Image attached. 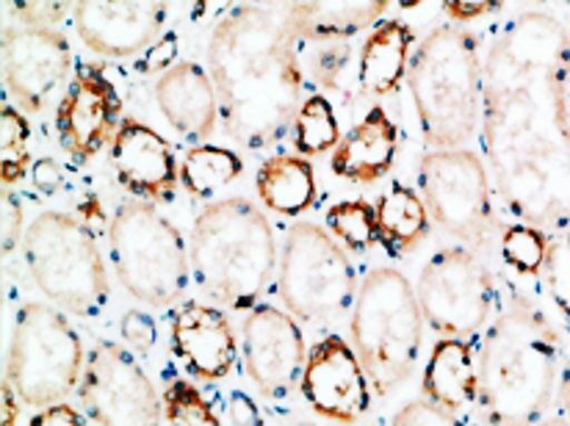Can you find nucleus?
<instances>
[{
	"label": "nucleus",
	"mask_w": 570,
	"mask_h": 426,
	"mask_svg": "<svg viewBox=\"0 0 570 426\" xmlns=\"http://www.w3.org/2000/svg\"><path fill=\"white\" fill-rule=\"evenodd\" d=\"M156 100L167 122L191 145L199 147V141L214 133L219 117L216 87L194 61H180L158 78Z\"/></svg>",
	"instance_id": "obj_21"
},
{
	"label": "nucleus",
	"mask_w": 570,
	"mask_h": 426,
	"mask_svg": "<svg viewBox=\"0 0 570 426\" xmlns=\"http://www.w3.org/2000/svg\"><path fill=\"white\" fill-rule=\"evenodd\" d=\"M261 202L281 216H299L316 202V172L302 156H275L261 164L255 175Z\"/></svg>",
	"instance_id": "obj_26"
},
{
	"label": "nucleus",
	"mask_w": 570,
	"mask_h": 426,
	"mask_svg": "<svg viewBox=\"0 0 570 426\" xmlns=\"http://www.w3.org/2000/svg\"><path fill=\"white\" fill-rule=\"evenodd\" d=\"M173 351L189 368L191 377L216 383L227 377L236 363V335L222 310L208 305H184L173 319Z\"/></svg>",
	"instance_id": "obj_20"
},
{
	"label": "nucleus",
	"mask_w": 570,
	"mask_h": 426,
	"mask_svg": "<svg viewBox=\"0 0 570 426\" xmlns=\"http://www.w3.org/2000/svg\"><path fill=\"white\" fill-rule=\"evenodd\" d=\"M291 128H294V150L302 158L335 150L341 141L338 117H335L333 106L324 95H311L307 100H302Z\"/></svg>",
	"instance_id": "obj_29"
},
{
	"label": "nucleus",
	"mask_w": 570,
	"mask_h": 426,
	"mask_svg": "<svg viewBox=\"0 0 570 426\" xmlns=\"http://www.w3.org/2000/svg\"><path fill=\"white\" fill-rule=\"evenodd\" d=\"M28 271L39 291L70 314L92 319L108 303V275L92 230L72 216L48 211L22 238Z\"/></svg>",
	"instance_id": "obj_7"
},
{
	"label": "nucleus",
	"mask_w": 570,
	"mask_h": 426,
	"mask_svg": "<svg viewBox=\"0 0 570 426\" xmlns=\"http://www.w3.org/2000/svg\"><path fill=\"white\" fill-rule=\"evenodd\" d=\"M114 175L130 195L169 202L180 186V169L169 141L139 119H122L111 141Z\"/></svg>",
	"instance_id": "obj_18"
},
{
	"label": "nucleus",
	"mask_w": 570,
	"mask_h": 426,
	"mask_svg": "<svg viewBox=\"0 0 570 426\" xmlns=\"http://www.w3.org/2000/svg\"><path fill=\"white\" fill-rule=\"evenodd\" d=\"M410 95L432 150H463L482 117L479 42L458 22L435 28L407 67Z\"/></svg>",
	"instance_id": "obj_5"
},
{
	"label": "nucleus",
	"mask_w": 570,
	"mask_h": 426,
	"mask_svg": "<svg viewBox=\"0 0 570 426\" xmlns=\"http://www.w3.org/2000/svg\"><path fill=\"white\" fill-rule=\"evenodd\" d=\"M557 399H560L562 416L570 422V355L566 357V366H562V377H560V388H557Z\"/></svg>",
	"instance_id": "obj_46"
},
{
	"label": "nucleus",
	"mask_w": 570,
	"mask_h": 426,
	"mask_svg": "<svg viewBox=\"0 0 570 426\" xmlns=\"http://www.w3.org/2000/svg\"><path fill=\"white\" fill-rule=\"evenodd\" d=\"M70 42L59 28L9 22L3 28V78L28 113L45 111L70 76Z\"/></svg>",
	"instance_id": "obj_14"
},
{
	"label": "nucleus",
	"mask_w": 570,
	"mask_h": 426,
	"mask_svg": "<svg viewBox=\"0 0 570 426\" xmlns=\"http://www.w3.org/2000/svg\"><path fill=\"white\" fill-rule=\"evenodd\" d=\"M122 338L128 340L130 349L136 351H150L153 346H156V338H158V329H156V321L150 319V316L145 314H125L122 319Z\"/></svg>",
	"instance_id": "obj_37"
},
{
	"label": "nucleus",
	"mask_w": 570,
	"mask_h": 426,
	"mask_svg": "<svg viewBox=\"0 0 570 426\" xmlns=\"http://www.w3.org/2000/svg\"><path fill=\"white\" fill-rule=\"evenodd\" d=\"M357 277L350 255L324 227L296 221L283 244L277 294L291 316L307 324H327L344 316L355 299Z\"/></svg>",
	"instance_id": "obj_10"
},
{
	"label": "nucleus",
	"mask_w": 570,
	"mask_h": 426,
	"mask_svg": "<svg viewBox=\"0 0 570 426\" xmlns=\"http://www.w3.org/2000/svg\"><path fill=\"white\" fill-rule=\"evenodd\" d=\"M419 189L432 219L474 252L490 249L495 232L484 164L471 150H432L421 158Z\"/></svg>",
	"instance_id": "obj_11"
},
{
	"label": "nucleus",
	"mask_w": 570,
	"mask_h": 426,
	"mask_svg": "<svg viewBox=\"0 0 570 426\" xmlns=\"http://www.w3.org/2000/svg\"><path fill=\"white\" fill-rule=\"evenodd\" d=\"M28 426H87V422H83L76 407L67 405V402H59V405L42 407Z\"/></svg>",
	"instance_id": "obj_42"
},
{
	"label": "nucleus",
	"mask_w": 570,
	"mask_h": 426,
	"mask_svg": "<svg viewBox=\"0 0 570 426\" xmlns=\"http://www.w3.org/2000/svg\"><path fill=\"white\" fill-rule=\"evenodd\" d=\"M122 100L100 65H81L67 95L56 108V133L65 152L76 161L95 158L122 125Z\"/></svg>",
	"instance_id": "obj_15"
},
{
	"label": "nucleus",
	"mask_w": 570,
	"mask_h": 426,
	"mask_svg": "<svg viewBox=\"0 0 570 426\" xmlns=\"http://www.w3.org/2000/svg\"><path fill=\"white\" fill-rule=\"evenodd\" d=\"M28 139H31V128H28L26 117L11 106H3V113H0V178H3L6 189L28 172V164H31Z\"/></svg>",
	"instance_id": "obj_32"
},
{
	"label": "nucleus",
	"mask_w": 570,
	"mask_h": 426,
	"mask_svg": "<svg viewBox=\"0 0 570 426\" xmlns=\"http://www.w3.org/2000/svg\"><path fill=\"white\" fill-rule=\"evenodd\" d=\"M78 396L100 426H164L150 377L119 344H97L89 351Z\"/></svg>",
	"instance_id": "obj_13"
},
{
	"label": "nucleus",
	"mask_w": 570,
	"mask_h": 426,
	"mask_svg": "<svg viewBox=\"0 0 570 426\" xmlns=\"http://www.w3.org/2000/svg\"><path fill=\"white\" fill-rule=\"evenodd\" d=\"M543 283L551 303L570 321V232H551Z\"/></svg>",
	"instance_id": "obj_34"
},
{
	"label": "nucleus",
	"mask_w": 570,
	"mask_h": 426,
	"mask_svg": "<svg viewBox=\"0 0 570 426\" xmlns=\"http://www.w3.org/2000/svg\"><path fill=\"white\" fill-rule=\"evenodd\" d=\"M227 416H230L233 426H264L258 405L247 394H238V390L227 402Z\"/></svg>",
	"instance_id": "obj_43"
},
{
	"label": "nucleus",
	"mask_w": 570,
	"mask_h": 426,
	"mask_svg": "<svg viewBox=\"0 0 570 426\" xmlns=\"http://www.w3.org/2000/svg\"><path fill=\"white\" fill-rule=\"evenodd\" d=\"M9 14L22 26L53 28L56 22L65 20L67 3H9Z\"/></svg>",
	"instance_id": "obj_36"
},
{
	"label": "nucleus",
	"mask_w": 570,
	"mask_h": 426,
	"mask_svg": "<svg viewBox=\"0 0 570 426\" xmlns=\"http://www.w3.org/2000/svg\"><path fill=\"white\" fill-rule=\"evenodd\" d=\"M244 366L249 379L269 399L294 394L305 371V340L296 321L281 308L258 305L244 319Z\"/></svg>",
	"instance_id": "obj_17"
},
{
	"label": "nucleus",
	"mask_w": 570,
	"mask_h": 426,
	"mask_svg": "<svg viewBox=\"0 0 570 426\" xmlns=\"http://www.w3.org/2000/svg\"><path fill=\"white\" fill-rule=\"evenodd\" d=\"M242 172L244 164L236 152L225 147L199 145L191 147L180 164V184L191 197L205 200V197H214L222 186L233 184Z\"/></svg>",
	"instance_id": "obj_28"
},
{
	"label": "nucleus",
	"mask_w": 570,
	"mask_h": 426,
	"mask_svg": "<svg viewBox=\"0 0 570 426\" xmlns=\"http://www.w3.org/2000/svg\"><path fill=\"white\" fill-rule=\"evenodd\" d=\"M20 418V396H17L14 385L6 379L3 383V426H14Z\"/></svg>",
	"instance_id": "obj_45"
},
{
	"label": "nucleus",
	"mask_w": 570,
	"mask_h": 426,
	"mask_svg": "<svg viewBox=\"0 0 570 426\" xmlns=\"http://www.w3.org/2000/svg\"><path fill=\"white\" fill-rule=\"evenodd\" d=\"M111 264L122 286L139 303L169 308L189 286L191 258L184 236L147 202H122L114 214Z\"/></svg>",
	"instance_id": "obj_8"
},
{
	"label": "nucleus",
	"mask_w": 570,
	"mask_h": 426,
	"mask_svg": "<svg viewBox=\"0 0 570 426\" xmlns=\"http://www.w3.org/2000/svg\"><path fill=\"white\" fill-rule=\"evenodd\" d=\"M22 236V206L20 197L11 195V189H3V255L14 252V247L20 244Z\"/></svg>",
	"instance_id": "obj_38"
},
{
	"label": "nucleus",
	"mask_w": 570,
	"mask_h": 426,
	"mask_svg": "<svg viewBox=\"0 0 570 426\" xmlns=\"http://www.w3.org/2000/svg\"><path fill=\"white\" fill-rule=\"evenodd\" d=\"M175 56H178V37H175V33H164V37L147 50L145 61H141V72L150 76V72L173 70Z\"/></svg>",
	"instance_id": "obj_39"
},
{
	"label": "nucleus",
	"mask_w": 570,
	"mask_h": 426,
	"mask_svg": "<svg viewBox=\"0 0 570 426\" xmlns=\"http://www.w3.org/2000/svg\"><path fill=\"white\" fill-rule=\"evenodd\" d=\"M393 426H463L458 418L432 402H410L393 416Z\"/></svg>",
	"instance_id": "obj_35"
},
{
	"label": "nucleus",
	"mask_w": 570,
	"mask_h": 426,
	"mask_svg": "<svg viewBox=\"0 0 570 426\" xmlns=\"http://www.w3.org/2000/svg\"><path fill=\"white\" fill-rule=\"evenodd\" d=\"M208 65L230 139L261 150L288 133L302 106V70L283 20L238 6L210 33Z\"/></svg>",
	"instance_id": "obj_2"
},
{
	"label": "nucleus",
	"mask_w": 570,
	"mask_h": 426,
	"mask_svg": "<svg viewBox=\"0 0 570 426\" xmlns=\"http://www.w3.org/2000/svg\"><path fill=\"white\" fill-rule=\"evenodd\" d=\"M299 388L307 405L335 424L361 422L372 407V385L361 357L338 335H330L313 346Z\"/></svg>",
	"instance_id": "obj_16"
},
{
	"label": "nucleus",
	"mask_w": 570,
	"mask_h": 426,
	"mask_svg": "<svg viewBox=\"0 0 570 426\" xmlns=\"http://www.w3.org/2000/svg\"><path fill=\"white\" fill-rule=\"evenodd\" d=\"M413 31L402 20H380L361 48L357 61V83L368 98H387L399 92L402 78L407 76Z\"/></svg>",
	"instance_id": "obj_23"
},
{
	"label": "nucleus",
	"mask_w": 570,
	"mask_h": 426,
	"mask_svg": "<svg viewBox=\"0 0 570 426\" xmlns=\"http://www.w3.org/2000/svg\"><path fill=\"white\" fill-rule=\"evenodd\" d=\"M164 426H222L208 402L186 379H173L164 390Z\"/></svg>",
	"instance_id": "obj_33"
},
{
	"label": "nucleus",
	"mask_w": 570,
	"mask_h": 426,
	"mask_svg": "<svg viewBox=\"0 0 570 426\" xmlns=\"http://www.w3.org/2000/svg\"><path fill=\"white\" fill-rule=\"evenodd\" d=\"M191 271L214 303L230 310L258 308L275 271V236L249 200L230 197L194 219Z\"/></svg>",
	"instance_id": "obj_4"
},
{
	"label": "nucleus",
	"mask_w": 570,
	"mask_h": 426,
	"mask_svg": "<svg viewBox=\"0 0 570 426\" xmlns=\"http://www.w3.org/2000/svg\"><path fill=\"white\" fill-rule=\"evenodd\" d=\"M421 316L443 338H471L493 314L495 286L474 249L449 247L432 255L415 291Z\"/></svg>",
	"instance_id": "obj_12"
},
{
	"label": "nucleus",
	"mask_w": 570,
	"mask_h": 426,
	"mask_svg": "<svg viewBox=\"0 0 570 426\" xmlns=\"http://www.w3.org/2000/svg\"><path fill=\"white\" fill-rule=\"evenodd\" d=\"M302 426H311V424H302Z\"/></svg>",
	"instance_id": "obj_48"
},
{
	"label": "nucleus",
	"mask_w": 570,
	"mask_h": 426,
	"mask_svg": "<svg viewBox=\"0 0 570 426\" xmlns=\"http://www.w3.org/2000/svg\"><path fill=\"white\" fill-rule=\"evenodd\" d=\"M443 9L458 26H463V22L490 14V11H499L501 3H482V0L479 3H443Z\"/></svg>",
	"instance_id": "obj_44"
},
{
	"label": "nucleus",
	"mask_w": 570,
	"mask_h": 426,
	"mask_svg": "<svg viewBox=\"0 0 570 426\" xmlns=\"http://www.w3.org/2000/svg\"><path fill=\"white\" fill-rule=\"evenodd\" d=\"M346 59H350V48H346V44H338V48L324 50V53L316 59L318 81L327 83L330 89L338 87V76H341V70H344Z\"/></svg>",
	"instance_id": "obj_40"
},
{
	"label": "nucleus",
	"mask_w": 570,
	"mask_h": 426,
	"mask_svg": "<svg viewBox=\"0 0 570 426\" xmlns=\"http://www.w3.org/2000/svg\"><path fill=\"white\" fill-rule=\"evenodd\" d=\"M419 297L396 269H374L363 280L352 314V344L374 394L385 396L407 379L421 351Z\"/></svg>",
	"instance_id": "obj_6"
},
{
	"label": "nucleus",
	"mask_w": 570,
	"mask_h": 426,
	"mask_svg": "<svg viewBox=\"0 0 570 426\" xmlns=\"http://www.w3.org/2000/svg\"><path fill=\"white\" fill-rule=\"evenodd\" d=\"M31 180H33V189L42 191V195H53L65 186V172H61L59 164L53 158H39L33 161L31 167Z\"/></svg>",
	"instance_id": "obj_41"
},
{
	"label": "nucleus",
	"mask_w": 570,
	"mask_h": 426,
	"mask_svg": "<svg viewBox=\"0 0 570 426\" xmlns=\"http://www.w3.org/2000/svg\"><path fill=\"white\" fill-rule=\"evenodd\" d=\"M327 227L352 252H368L377 244V214L366 200L335 202L327 211Z\"/></svg>",
	"instance_id": "obj_30"
},
{
	"label": "nucleus",
	"mask_w": 570,
	"mask_h": 426,
	"mask_svg": "<svg viewBox=\"0 0 570 426\" xmlns=\"http://www.w3.org/2000/svg\"><path fill=\"white\" fill-rule=\"evenodd\" d=\"M560 329L521 288H510L476 355V405L490 426H534L562 377Z\"/></svg>",
	"instance_id": "obj_3"
},
{
	"label": "nucleus",
	"mask_w": 570,
	"mask_h": 426,
	"mask_svg": "<svg viewBox=\"0 0 570 426\" xmlns=\"http://www.w3.org/2000/svg\"><path fill=\"white\" fill-rule=\"evenodd\" d=\"M377 244L387 249V255H407L419 247L430 232V211L419 191L404 184H393L380 197L377 206Z\"/></svg>",
	"instance_id": "obj_27"
},
{
	"label": "nucleus",
	"mask_w": 570,
	"mask_h": 426,
	"mask_svg": "<svg viewBox=\"0 0 570 426\" xmlns=\"http://www.w3.org/2000/svg\"><path fill=\"white\" fill-rule=\"evenodd\" d=\"M76 17L78 37L83 39L89 50L108 56V59H125L147 44L161 39L164 17L167 6L164 3H76L72 9Z\"/></svg>",
	"instance_id": "obj_19"
},
{
	"label": "nucleus",
	"mask_w": 570,
	"mask_h": 426,
	"mask_svg": "<svg viewBox=\"0 0 570 426\" xmlns=\"http://www.w3.org/2000/svg\"><path fill=\"white\" fill-rule=\"evenodd\" d=\"M385 0L368 3H291L283 14V26L291 39L307 42H333L350 39L363 28L377 26L387 11Z\"/></svg>",
	"instance_id": "obj_25"
},
{
	"label": "nucleus",
	"mask_w": 570,
	"mask_h": 426,
	"mask_svg": "<svg viewBox=\"0 0 570 426\" xmlns=\"http://www.w3.org/2000/svg\"><path fill=\"white\" fill-rule=\"evenodd\" d=\"M399 152V128L385 108L374 106L333 150V172L357 186H372L393 169Z\"/></svg>",
	"instance_id": "obj_22"
},
{
	"label": "nucleus",
	"mask_w": 570,
	"mask_h": 426,
	"mask_svg": "<svg viewBox=\"0 0 570 426\" xmlns=\"http://www.w3.org/2000/svg\"><path fill=\"white\" fill-rule=\"evenodd\" d=\"M499 247L501 258L512 271H518L521 277L543 275L546 255H549V232L518 221V225L501 230Z\"/></svg>",
	"instance_id": "obj_31"
},
{
	"label": "nucleus",
	"mask_w": 570,
	"mask_h": 426,
	"mask_svg": "<svg viewBox=\"0 0 570 426\" xmlns=\"http://www.w3.org/2000/svg\"><path fill=\"white\" fill-rule=\"evenodd\" d=\"M482 152L521 225L570 232V33L549 11H521L490 44Z\"/></svg>",
	"instance_id": "obj_1"
},
{
	"label": "nucleus",
	"mask_w": 570,
	"mask_h": 426,
	"mask_svg": "<svg viewBox=\"0 0 570 426\" xmlns=\"http://www.w3.org/2000/svg\"><path fill=\"white\" fill-rule=\"evenodd\" d=\"M476 390L479 371L474 346L463 338L438 340L424 368L426 402L454 413L476 402Z\"/></svg>",
	"instance_id": "obj_24"
},
{
	"label": "nucleus",
	"mask_w": 570,
	"mask_h": 426,
	"mask_svg": "<svg viewBox=\"0 0 570 426\" xmlns=\"http://www.w3.org/2000/svg\"><path fill=\"white\" fill-rule=\"evenodd\" d=\"M83 346L72 324L53 308L26 305L17 310L6 379L26 405L50 407L81 385Z\"/></svg>",
	"instance_id": "obj_9"
},
{
	"label": "nucleus",
	"mask_w": 570,
	"mask_h": 426,
	"mask_svg": "<svg viewBox=\"0 0 570 426\" xmlns=\"http://www.w3.org/2000/svg\"><path fill=\"white\" fill-rule=\"evenodd\" d=\"M534 426H570V422L566 416H551V418H543V422Z\"/></svg>",
	"instance_id": "obj_47"
}]
</instances>
